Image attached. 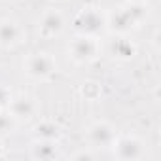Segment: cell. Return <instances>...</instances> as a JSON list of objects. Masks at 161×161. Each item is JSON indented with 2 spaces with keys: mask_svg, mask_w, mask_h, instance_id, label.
Masks as SVG:
<instances>
[{
  "mask_svg": "<svg viewBox=\"0 0 161 161\" xmlns=\"http://www.w3.org/2000/svg\"><path fill=\"white\" fill-rule=\"evenodd\" d=\"M63 27H64V19H63L61 12H57V10H47L40 19V34L42 36H55L63 31Z\"/></svg>",
  "mask_w": 161,
  "mask_h": 161,
  "instance_id": "cell-7",
  "label": "cell"
},
{
  "mask_svg": "<svg viewBox=\"0 0 161 161\" xmlns=\"http://www.w3.org/2000/svg\"><path fill=\"white\" fill-rule=\"evenodd\" d=\"M10 101H12V99H10V91H8L4 86H0V106H2V108L8 106Z\"/></svg>",
  "mask_w": 161,
  "mask_h": 161,
  "instance_id": "cell-15",
  "label": "cell"
},
{
  "mask_svg": "<svg viewBox=\"0 0 161 161\" xmlns=\"http://www.w3.org/2000/svg\"><path fill=\"white\" fill-rule=\"evenodd\" d=\"M25 70L29 76L36 80H46L57 70V63L47 53H32L25 61Z\"/></svg>",
  "mask_w": 161,
  "mask_h": 161,
  "instance_id": "cell-3",
  "label": "cell"
},
{
  "mask_svg": "<svg viewBox=\"0 0 161 161\" xmlns=\"http://www.w3.org/2000/svg\"><path fill=\"white\" fill-rule=\"evenodd\" d=\"M87 136H89V142L93 146H112L114 140L118 138L116 136V129L108 123V121H97L89 127L87 131Z\"/></svg>",
  "mask_w": 161,
  "mask_h": 161,
  "instance_id": "cell-6",
  "label": "cell"
},
{
  "mask_svg": "<svg viewBox=\"0 0 161 161\" xmlns=\"http://www.w3.org/2000/svg\"><path fill=\"white\" fill-rule=\"evenodd\" d=\"M2 153H4V146H2V142H0V157H2Z\"/></svg>",
  "mask_w": 161,
  "mask_h": 161,
  "instance_id": "cell-17",
  "label": "cell"
},
{
  "mask_svg": "<svg viewBox=\"0 0 161 161\" xmlns=\"http://www.w3.org/2000/svg\"><path fill=\"white\" fill-rule=\"evenodd\" d=\"M68 53L76 63H89L97 55V42L93 40V36L80 34L70 42Z\"/></svg>",
  "mask_w": 161,
  "mask_h": 161,
  "instance_id": "cell-4",
  "label": "cell"
},
{
  "mask_svg": "<svg viewBox=\"0 0 161 161\" xmlns=\"http://www.w3.org/2000/svg\"><path fill=\"white\" fill-rule=\"evenodd\" d=\"M15 125V118L12 114H4L0 112V133H10Z\"/></svg>",
  "mask_w": 161,
  "mask_h": 161,
  "instance_id": "cell-14",
  "label": "cell"
},
{
  "mask_svg": "<svg viewBox=\"0 0 161 161\" xmlns=\"http://www.w3.org/2000/svg\"><path fill=\"white\" fill-rule=\"evenodd\" d=\"M31 155H32L34 159H42V161L55 159V157L59 155L55 140H36V142L32 144Z\"/></svg>",
  "mask_w": 161,
  "mask_h": 161,
  "instance_id": "cell-9",
  "label": "cell"
},
{
  "mask_svg": "<svg viewBox=\"0 0 161 161\" xmlns=\"http://www.w3.org/2000/svg\"><path fill=\"white\" fill-rule=\"evenodd\" d=\"M0 112H2V106H0Z\"/></svg>",
  "mask_w": 161,
  "mask_h": 161,
  "instance_id": "cell-19",
  "label": "cell"
},
{
  "mask_svg": "<svg viewBox=\"0 0 161 161\" xmlns=\"http://www.w3.org/2000/svg\"><path fill=\"white\" fill-rule=\"evenodd\" d=\"M114 153L118 159H138L142 157V142L136 136H121L114 140Z\"/></svg>",
  "mask_w": 161,
  "mask_h": 161,
  "instance_id": "cell-5",
  "label": "cell"
},
{
  "mask_svg": "<svg viewBox=\"0 0 161 161\" xmlns=\"http://www.w3.org/2000/svg\"><path fill=\"white\" fill-rule=\"evenodd\" d=\"M95 155L93 153H89V152H78L76 155H74V159H93Z\"/></svg>",
  "mask_w": 161,
  "mask_h": 161,
  "instance_id": "cell-16",
  "label": "cell"
},
{
  "mask_svg": "<svg viewBox=\"0 0 161 161\" xmlns=\"http://www.w3.org/2000/svg\"><path fill=\"white\" fill-rule=\"evenodd\" d=\"M19 40V27L14 21L0 23V46H12Z\"/></svg>",
  "mask_w": 161,
  "mask_h": 161,
  "instance_id": "cell-11",
  "label": "cell"
},
{
  "mask_svg": "<svg viewBox=\"0 0 161 161\" xmlns=\"http://www.w3.org/2000/svg\"><path fill=\"white\" fill-rule=\"evenodd\" d=\"M110 49H112V55H114V57L123 59V61L133 59V57H135V53H136L135 44H131L129 40H116V42H112Z\"/></svg>",
  "mask_w": 161,
  "mask_h": 161,
  "instance_id": "cell-12",
  "label": "cell"
},
{
  "mask_svg": "<svg viewBox=\"0 0 161 161\" xmlns=\"http://www.w3.org/2000/svg\"><path fill=\"white\" fill-rule=\"evenodd\" d=\"M82 93H84L86 99L95 101V99L101 95V87H99V84H95V82H86L84 87H82Z\"/></svg>",
  "mask_w": 161,
  "mask_h": 161,
  "instance_id": "cell-13",
  "label": "cell"
},
{
  "mask_svg": "<svg viewBox=\"0 0 161 161\" xmlns=\"http://www.w3.org/2000/svg\"><path fill=\"white\" fill-rule=\"evenodd\" d=\"M129 2H142V0H129Z\"/></svg>",
  "mask_w": 161,
  "mask_h": 161,
  "instance_id": "cell-18",
  "label": "cell"
},
{
  "mask_svg": "<svg viewBox=\"0 0 161 161\" xmlns=\"http://www.w3.org/2000/svg\"><path fill=\"white\" fill-rule=\"evenodd\" d=\"M146 6H142V2H131L129 8H121V10H116L110 17H108V29L112 32H118V34H125L129 32L136 23H140L144 17H146Z\"/></svg>",
  "mask_w": 161,
  "mask_h": 161,
  "instance_id": "cell-1",
  "label": "cell"
},
{
  "mask_svg": "<svg viewBox=\"0 0 161 161\" xmlns=\"http://www.w3.org/2000/svg\"><path fill=\"white\" fill-rule=\"evenodd\" d=\"M74 27H76V31H78L80 34L95 36V34H99V32L104 31L106 21H104V17H103L101 12L87 8V10H82V12L76 15V19H74Z\"/></svg>",
  "mask_w": 161,
  "mask_h": 161,
  "instance_id": "cell-2",
  "label": "cell"
},
{
  "mask_svg": "<svg viewBox=\"0 0 161 161\" xmlns=\"http://www.w3.org/2000/svg\"><path fill=\"white\" fill-rule=\"evenodd\" d=\"M10 114L15 119H27L34 114V101L29 97H17L10 101Z\"/></svg>",
  "mask_w": 161,
  "mask_h": 161,
  "instance_id": "cell-8",
  "label": "cell"
},
{
  "mask_svg": "<svg viewBox=\"0 0 161 161\" xmlns=\"http://www.w3.org/2000/svg\"><path fill=\"white\" fill-rule=\"evenodd\" d=\"M36 140H57L61 136V127L53 121H42L34 127Z\"/></svg>",
  "mask_w": 161,
  "mask_h": 161,
  "instance_id": "cell-10",
  "label": "cell"
}]
</instances>
